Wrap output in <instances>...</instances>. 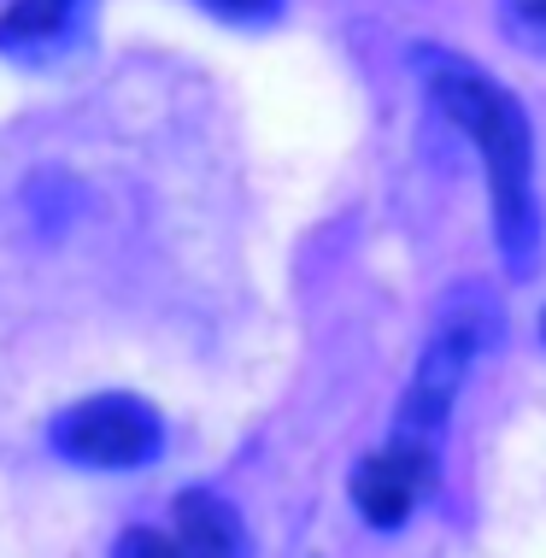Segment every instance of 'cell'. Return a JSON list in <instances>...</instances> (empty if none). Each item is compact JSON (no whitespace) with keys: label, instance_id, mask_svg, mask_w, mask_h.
Wrapping results in <instances>:
<instances>
[{"label":"cell","instance_id":"1","mask_svg":"<svg viewBox=\"0 0 546 558\" xmlns=\"http://www.w3.org/2000/svg\"><path fill=\"white\" fill-rule=\"evenodd\" d=\"M417 71L429 83L435 107L470 135V147L488 165L499 253H506L511 277H529L541 259V206H535V135H529L523 107L488 71L464 65L452 53H417Z\"/></svg>","mask_w":546,"mask_h":558},{"label":"cell","instance_id":"4","mask_svg":"<svg viewBox=\"0 0 546 558\" xmlns=\"http://www.w3.org/2000/svg\"><path fill=\"white\" fill-rule=\"evenodd\" d=\"M435 482V441H412V435H393L383 452L359 464L353 476V506L376 530H400L412 518V506L423 500V488Z\"/></svg>","mask_w":546,"mask_h":558},{"label":"cell","instance_id":"8","mask_svg":"<svg viewBox=\"0 0 546 558\" xmlns=\"http://www.w3.org/2000/svg\"><path fill=\"white\" fill-rule=\"evenodd\" d=\"M506 19H511V29H518L523 41L546 48V0H506Z\"/></svg>","mask_w":546,"mask_h":558},{"label":"cell","instance_id":"6","mask_svg":"<svg viewBox=\"0 0 546 558\" xmlns=\"http://www.w3.org/2000/svg\"><path fill=\"white\" fill-rule=\"evenodd\" d=\"M177 541L189 558H241V518L230 500H218V494L206 488H189L177 494Z\"/></svg>","mask_w":546,"mask_h":558},{"label":"cell","instance_id":"7","mask_svg":"<svg viewBox=\"0 0 546 558\" xmlns=\"http://www.w3.org/2000/svg\"><path fill=\"white\" fill-rule=\"evenodd\" d=\"M112 558H189V553H182V541H177V535H159V530H130V535H118Z\"/></svg>","mask_w":546,"mask_h":558},{"label":"cell","instance_id":"5","mask_svg":"<svg viewBox=\"0 0 546 558\" xmlns=\"http://www.w3.org/2000/svg\"><path fill=\"white\" fill-rule=\"evenodd\" d=\"M83 29V0H12L0 12V48L19 59H48Z\"/></svg>","mask_w":546,"mask_h":558},{"label":"cell","instance_id":"9","mask_svg":"<svg viewBox=\"0 0 546 558\" xmlns=\"http://www.w3.org/2000/svg\"><path fill=\"white\" fill-rule=\"evenodd\" d=\"M211 12H223V19H270L277 12V0H206Z\"/></svg>","mask_w":546,"mask_h":558},{"label":"cell","instance_id":"2","mask_svg":"<svg viewBox=\"0 0 546 558\" xmlns=\"http://www.w3.org/2000/svg\"><path fill=\"white\" fill-rule=\"evenodd\" d=\"M499 341V300L482 289H452L435 312V336L417 359V376L400 400V429L393 435H412V441H435L459 400L464 371L476 365V353H488Z\"/></svg>","mask_w":546,"mask_h":558},{"label":"cell","instance_id":"10","mask_svg":"<svg viewBox=\"0 0 546 558\" xmlns=\"http://www.w3.org/2000/svg\"><path fill=\"white\" fill-rule=\"evenodd\" d=\"M541 336H546V312H541Z\"/></svg>","mask_w":546,"mask_h":558},{"label":"cell","instance_id":"3","mask_svg":"<svg viewBox=\"0 0 546 558\" xmlns=\"http://www.w3.org/2000/svg\"><path fill=\"white\" fill-rule=\"evenodd\" d=\"M53 447H59V459L88 464V471H135V464L159 459L165 429L147 400L95 395L53 417Z\"/></svg>","mask_w":546,"mask_h":558}]
</instances>
